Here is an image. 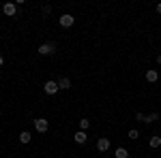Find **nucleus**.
Returning a JSON list of instances; mask_svg holds the SVG:
<instances>
[{
  "instance_id": "f257e3e1",
  "label": "nucleus",
  "mask_w": 161,
  "mask_h": 158,
  "mask_svg": "<svg viewBox=\"0 0 161 158\" xmlns=\"http://www.w3.org/2000/svg\"><path fill=\"white\" fill-rule=\"evenodd\" d=\"M58 22H60V26H62V28H71L75 19H73V15L64 13V15H60V19H58Z\"/></svg>"
},
{
  "instance_id": "f03ea898",
  "label": "nucleus",
  "mask_w": 161,
  "mask_h": 158,
  "mask_svg": "<svg viewBox=\"0 0 161 158\" xmlns=\"http://www.w3.org/2000/svg\"><path fill=\"white\" fill-rule=\"evenodd\" d=\"M54 51H56V45H54V43H43V45L39 47V54H41V56H47V54H54Z\"/></svg>"
},
{
  "instance_id": "7ed1b4c3",
  "label": "nucleus",
  "mask_w": 161,
  "mask_h": 158,
  "mask_svg": "<svg viewBox=\"0 0 161 158\" xmlns=\"http://www.w3.org/2000/svg\"><path fill=\"white\" fill-rule=\"evenodd\" d=\"M35 128H37L39 133H45V130L50 128V124H47V120H43V118H39V120H35Z\"/></svg>"
},
{
  "instance_id": "20e7f679",
  "label": "nucleus",
  "mask_w": 161,
  "mask_h": 158,
  "mask_svg": "<svg viewBox=\"0 0 161 158\" xmlns=\"http://www.w3.org/2000/svg\"><path fill=\"white\" fill-rule=\"evenodd\" d=\"M97 150H99V152H108V150H110V139H108V137H101L99 141H97Z\"/></svg>"
},
{
  "instance_id": "39448f33",
  "label": "nucleus",
  "mask_w": 161,
  "mask_h": 158,
  "mask_svg": "<svg viewBox=\"0 0 161 158\" xmlns=\"http://www.w3.org/2000/svg\"><path fill=\"white\" fill-rule=\"evenodd\" d=\"M43 88H45V92H47V94H56V92L60 90V88H58V81H47Z\"/></svg>"
},
{
  "instance_id": "423d86ee",
  "label": "nucleus",
  "mask_w": 161,
  "mask_h": 158,
  "mask_svg": "<svg viewBox=\"0 0 161 158\" xmlns=\"http://www.w3.org/2000/svg\"><path fill=\"white\" fill-rule=\"evenodd\" d=\"M15 9H17V7H15L13 2H7V4L2 7V11H4V15H15Z\"/></svg>"
},
{
  "instance_id": "0eeeda50",
  "label": "nucleus",
  "mask_w": 161,
  "mask_h": 158,
  "mask_svg": "<svg viewBox=\"0 0 161 158\" xmlns=\"http://www.w3.org/2000/svg\"><path fill=\"white\" fill-rule=\"evenodd\" d=\"M159 79V75H157V71H146V81H150V84H155Z\"/></svg>"
},
{
  "instance_id": "6e6552de",
  "label": "nucleus",
  "mask_w": 161,
  "mask_h": 158,
  "mask_svg": "<svg viewBox=\"0 0 161 158\" xmlns=\"http://www.w3.org/2000/svg\"><path fill=\"white\" fill-rule=\"evenodd\" d=\"M86 139H88V135L84 133V130H80V133H75V141H77V143H86Z\"/></svg>"
},
{
  "instance_id": "1a4fd4ad",
  "label": "nucleus",
  "mask_w": 161,
  "mask_h": 158,
  "mask_svg": "<svg viewBox=\"0 0 161 158\" xmlns=\"http://www.w3.org/2000/svg\"><path fill=\"white\" fill-rule=\"evenodd\" d=\"M58 88H60V90H69V88H71V81H69L67 77H62L60 81H58Z\"/></svg>"
},
{
  "instance_id": "9d476101",
  "label": "nucleus",
  "mask_w": 161,
  "mask_h": 158,
  "mask_svg": "<svg viewBox=\"0 0 161 158\" xmlns=\"http://www.w3.org/2000/svg\"><path fill=\"white\" fill-rule=\"evenodd\" d=\"M127 156H129V152H127L125 147H118V150H116V158H127Z\"/></svg>"
},
{
  "instance_id": "9b49d317",
  "label": "nucleus",
  "mask_w": 161,
  "mask_h": 158,
  "mask_svg": "<svg viewBox=\"0 0 161 158\" xmlns=\"http://www.w3.org/2000/svg\"><path fill=\"white\" fill-rule=\"evenodd\" d=\"M30 139H32V137H30V133H26V130H24L22 135H19V141H22V143H28Z\"/></svg>"
},
{
  "instance_id": "f8f14e48",
  "label": "nucleus",
  "mask_w": 161,
  "mask_h": 158,
  "mask_svg": "<svg viewBox=\"0 0 161 158\" xmlns=\"http://www.w3.org/2000/svg\"><path fill=\"white\" fill-rule=\"evenodd\" d=\"M161 145V137H153L150 139V147H159Z\"/></svg>"
},
{
  "instance_id": "ddd939ff",
  "label": "nucleus",
  "mask_w": 161,
  "mask_h": 158,
  "mask_svg": "<svg viewBox=\"0 0 161 158\" xmlns=\"http://www.w3.org/2000/svg\"><path fill=\"white\" fill-rule=\"evenodd\" d=\"M80 126H82V130H86L88 126H90V122H88L86 118H84V120H80Z\"/></svg>"
},
{
  "instance_id": "4468645a",
  "label": "nucleus",
  "mask_w": 161,
  "mask_h": 158,
  "mask_svg": "<svg viewBox=\"0 0 161 158\" xmlns=\"http://www.w3.org/2000/svg\"><path fill=\"white\" fill-rule=\"evenodd\" d=\"M137 137H140V133H137V130H129V139H133V141H136Z\"/></svg>"
},
{
  "instance_id": "2eb2a0df",
  "label": "nucleus",
  "mask_w": 161,
  "mask_h": 158,
  "mask_svg": "<svg viewBox=\"0 0 161 158\" xmlns=\"http://www.w3.org/2000/svg\"><path fill=\"white\" fill-rule=\"evenodd\" d=\"M157 13H161V2H159V4H157Z\"/></svg>"
},
{
  "instance_id": "dca6fc26",
  "label": "nucleus",
  "mask_w": 161,
  "mask_h": 158,
  "mask_svg": "<svg viewBox=\"0 0 161 158\" xmlns=\"http://www.w3.org/2000/svg\"><path fill=\"white\" fill-rule=\"evenodd\" d=\"M2 62H4V60H2V54H0V64H2Z\"/></svg>"
},
{
  "instance_id": "f3484780",
  "label": "nucleus",
  "mask_w": 161,
  "mask_h": 158,
  "mask_svg": "<svg viewBox=\"0 0 161 158\" xmlns=\"http://www.w3.org/2000/svg\"><path fill=\"white\" fill-rule=\"evenodd\" d=\"M157 62H159V64H161V56H159V58H157Z\"/></svg>"
}]
</instances>
